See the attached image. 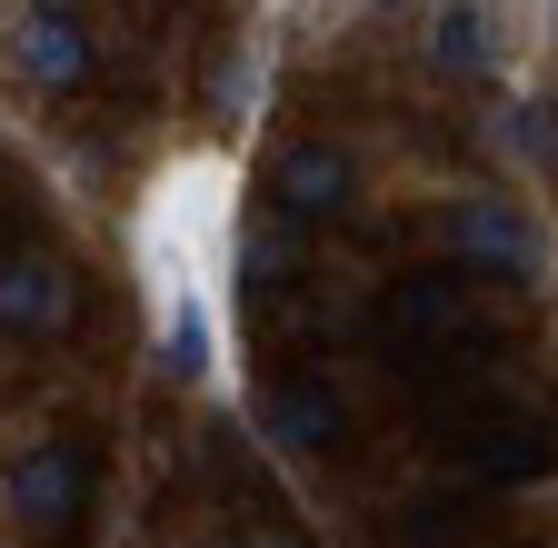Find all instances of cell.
Here are the masks:
<instances>
[{"label": "cell", "instance_id": "cell-6", "mask_svg": "<svg viewBox=\"0 0 558 548\" xmlns=\"http://www.w3.org/2000/svg\"><path fill=\"white\" fill-rule=\"evenodd\" d=\"M60 300H70V290H60L50 259H11V269H0V329H11V339H21V329H50Z\"/></svg>", "mask_w": 558, "mask_h": 548}, {"label": "cell", "instance_id": "cell-9", "mask_svg": "<svg viewBox=\"0 0 558 548\" xmlns=\"http://www.w3.org/2000/svg\"><path fill=\"white\" fill-rule=\"evenodd\" d=\"M160 379H209V309L190 290L160 309Z\"/></svg>", "mask_w": 558, "mask_h": 548}, {"label": "cell", "instance_id": "cell-12", "mask_svg": "<svg viewBox=\"0 0 558 548\" xmlns=\"http://www.w3.org/2000/svg\"><path fill=\"white\" fill-rule=\"evenodd\" d=\"M369 11H409V0H369Z\"/></svg>", "mask_w": 558, "mask_h": 548}, {"label": "cell", "instance_id": "cell-7", "mask_svg": "<svg viewBox=\"0 0 558 548\" xmlns=\"http://www.w3.org/2000/svg\"><path fill=\"white\" fill-rule=\"evenodd\" d=\"M379 329H389V339H449V329H459V290H449V280H399L389 309H379Z\"/></svg>", "mask_w": 558, "mask_h": 548}, {"label": "cell", "instance_id": "cell-5", "mask_svg": "<svg viewBox=\"0 0 558 548\" xmlns=\"http://www.w3.org/2000/svg\"><path fill=\"white\" fill-rule=\"evenodd\" d=\"M259 429H269L279 449H339V399L310 389V379H279V389L259 399Z\"/></svg>", "mask_w": 558, "mask_h": 548}, {"label": "cell", "instance_id": "cell-4", "mask_svg": "<svg viewBox=\"0 0 558 548\" xmlns=\"http://www.w3.org/2000/svg\"><path fill=\"white\" fill-rule=\"evenodd\" d=\"M349 199V160L329 150V141H300V150H279V170H269V210H290L300 230L310 220H329Z\"/></svg>", "mask_w": 558, "mask_h": 548}, {"label": "cell", "instance_id": "cell-2", "mask_svg": "<svg viewBox=\"0 0 558 548\" xmlns=\"http://www.w3.org/2000/svg\"><path fill=\"white\" fill-rule=\"evenodd\" d=\"M11 60H21V81H40V90H81V81H90V40H81V21H70V11H50V0H31V11H21Z\"/></svg>", "mask_w": 558, "mask_h": 548}, {"label": "cell", "instance_id": "cell-3", "mask_svg": "<svg viewBox=\"0 0 558 548\" xmlns=\"http://www.w3.org/2000/svg\"><path fill=\"white\" fill-rule=\"evenodd\" d=\"M70 509H81V449L70 439H40L11 459V519L21 528H60Z\"/></svg>", "mask_w": 558, "mask_h": 548}, {"label": "cell", "instance_id": "cell-8", "mask_svg": "<svg viewBox=\"0 0 558 548\" xmlns=\"http://www.w3.org/2000/svg\"><path fill=\"white\" fill-rule=\"evenodd\" d=\"M429 60H439L449 81H478L488 71V11H478V0H449V11L429 21Z\"/></svg>", "mask_w": 558, "mask_h": 548}, {"label": "cell", "instance_id": "cell-10", "mask_svg": "<svg viewBox=\"0 0 558 548\" xmlns=\"http://www.w3.org/2000/svg\"><path fill=\"white\" fill-rule=\"evenodd\" d=\"M290 259H300V220H290V210H269V220L240 240V290H250V300L279 290V280H290Z\"/></svg>", "mask_w": 558, "mask_h": 548}, {"label": "cell", "instance_id": "cell-1", "mask_svg": "<svg viewBox=\"0 0 558 548\" xmlns=\"http://www.w3.org/2000/svg\"><path fill=\"white\" fill-rule=\"evenodd\" d=\"M449 249L469 269H499V280H538V269H548V249H538L519 199H459V210H449Z\"/></svg>", "mask_w": 558, "mask_h": 548}, {"label": "cell", "instance_id": "cell-11", "mask_svg": "<svg viewBox=\"0 0 558 548\" xmlns=\"http://www.w3.org/2000/svg\"><path fill=\"white\" fill-rule=\"evenodd\" d=\"M240 548H300V528H269V519H259V528H250Z\"/></svg>", "mask_w": 558, "mask_h": 548}]
</instances>
